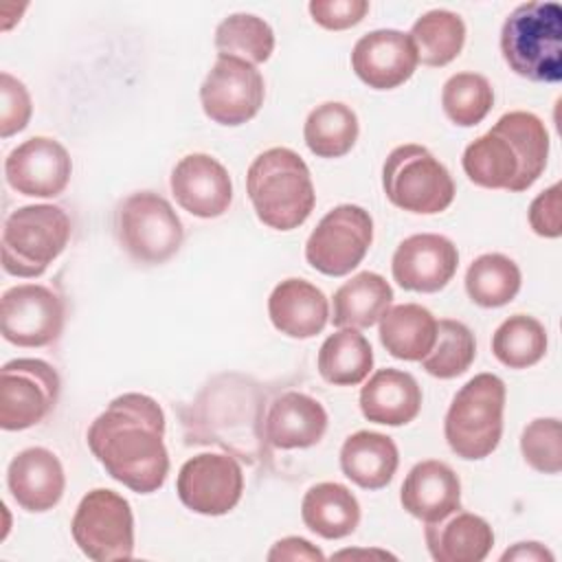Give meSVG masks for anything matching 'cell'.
Instances as JSON below:
<instances>
[{"label":"cell","instance_id":"obj_31","mask_svg":"<svg viewBox=\"0 0 562 562\" xmlns=\"http://www.w3.org/2000/svg\"><path fill=\"white\" fill-rule=\"evenodd\" d=\"M408 35L417 48V59L424 66L441 68L463 50L465 22L454 11L430 9L413 22Z\"/></svg>","mask_w":562,"mask_h":562},{"label":"cell","instance_id":"obj_41","mask_svg":"<svg viewBox=\"0 0 562 562\" xmlns=\"http://www.w3.org/2000/svg\"><path fill=\"white\" fill-rule=\"evenodd\" d=\"M266 558L270 562H323L325 553L301 536H288L277 540Z\"/></svg>","mask_w":562,"mask_h":562},{"label":"cell","instance_id":"obj_14","mask_svg":"<svg viewBox=\"0 0 562 562\" xmlns=\"http://www.w3.org/2000/svg\"><path fill=\"white\" fill-rule=\"evenodd\" d=\"M2 338L15 347L53 345L64 329V303L42 283H20L2 294Z\"/></svg>","mask_w":562,"mask_h":562},{"label":"cell","instance_id":"obj_2","mask_svg":"<svg viewBox=\"0 0 562 562\" xmlns=\"http://www.w3.org/2000/svg\"><path fill=\"white\" fill-rule=\"evenodd\" d=\"M547 158L549 132L542 119L533 112L514 110L463 149L461 167L476 187L520 193L536 184Z\"/></svg>","mask_w":562,"mask_h":562},{"label":"cell","instance_id":"obj_19","mask_svg":"<svg viewBox=\"0 0 562 562\" xmlns=\"http://www.w3.org/2000/svg\"><path fill=\"white\" fill-rule=\"evenodd\" d=\"M7 487L13 501L31 514L53 509L66 490V474L59 457L42 446L18 452L7 468Z\"/></svg>","mask_w":562,"mask_h":562},{"label":"cell","instance_id":"obj_32","mask_svg":"<svg viewBox=\"0 0 562 562\" xmlns=\"http://www.w3.org/2000/svg\"><path fill=\"white\" fill-rule=\"evenodd\" d=\"M522 274L514 259L503 252L479 255L465 270V292L479 307H503L520 290Z\"/></svg>","mask_w":562,"mask_h":562},{"label":"cell","instance_id":"obj_7","mask_svg":"<svg viewBox=\"0 0 562 562\" xmlns=\"http://www.w3.org/2000/svg\"><path fill=\"white\" fill-rule=\"evenodd\" d=\"M114 235L127 257L143 266L169 261L184 241L173 206L154 191H134L114 211Z\"/></svg>","mask_w":562,"mask_h":562},{"label":"cell","instance_id":"obj_43","mask_svg":"<svg viewBox=\"0 0 562 562\" xmlns=\"http://www.w3.org/2000/svg\"><path fill=\"white\" fill-rule=\"evenodd\" d=\"M334 558H380V560H395V555L393 553H389V551H382V549H345V551H338V553H334Z\"/></svg>","mask_w":562,"mask_h":562},{"label":"cell","instance_id":"obj_22","mask_svg":"<svg viewBox=\"0 0 562 562\" xmlns=\"http://www.w3.org/2000/svg\"><path fill=\"white\" fill-rule=\"evenodd\" d=\"M268 316L288 338H314L329 321V301L321 288L305 279H283L268 296Z\"/></svg>","mask_w":562,"mask_h":562},{"label":"cell","instance_id":"obj_17","mask_svg":"<svg viewBox=\"0 0 562 562\" xmlns=\"http://www.w3.org/2000/svg\"><path fill=\"white\" fill-rule=\"evenodd\" d=\"M417 64V48L411 35L397 29L369 31L351 50V70L373 90H393L406 83Z\"/></svg>","mask_w":562,"mask_h":562},{"label":"cell","instance_id":"obj_10","mask_svg":"<svg viewBox=\"0 0 562 562\" xmlns=\"http://www.w3.org/2000/svg\"><path fill=\"white\" fill-rule=\"evenodd\" d=\"M373 241V217L358 204L327 211L305 241L307 263L327 277H345L360 266Z\"/></svg>","mask_w":562,"mask_h":562},{"label":"cell","instance_id":"obj_24","mask_svg":"<svg viewBox=\"0 0 562 562\" xmlns=\"http://www.w3.org/2000/svg\"><path fill=\"white\" fill-rule=\"evenodd\" d=\"M424 538L435 562H481L494 547L490 522L459 509L439 522H428Z\"/></svg>","mask_w":562,"mask_h":562},{"label":"cell","instance_id":"obj_25","mask_svg":"<svg viewBox=\"0 0 562 562\" xmlns=\"http://www.w3.org/2000/svg\"><path fill=\"white\" fill-rule=\"evenodd\" d=\"M400 465V452L389 435L358 430L342 441L340 470L362 490L386 487Z\"/></svg>","mask_w":562,"mask_h":562},{"label":"cell","instance_id":"obj_42","mask_svg":"<svg viewBox=\"0 0 562 562\" xmlns=\"http://www.w3.org/2000/svg\"><path fill=\"white\" fill-rule=\"evenodd\" d=\"M509 560H516V562H553V553L536 542V540H529V542H516L512 549H507L503 555H501V562H509Z\"/></svg>","mask_w":562,"mask_h":562},{"label":"cell","instance_id":"obj_4","mask_svg":"<svg viewBox=\"0 0 562 562\" xmlns=\"http://www.w3.org/2000/svg\"><path fill=\"white\" fill-rule=\"evenodd\" d=\"M501 53L509 70L538 83L562 79V9L553 0L518 4L503 22Z\"/></svg>","mask_w":562,"mask_h":562},{"label":"cell","instance_id":"obj_30","mask_svg":"<svg viewBox=\"0 0 562 562\" xmlns=\"http://www.w3.org/2000/svg\"><path fill=\"white\" fill-rule=\"evenodd\" d=\"M358 134V116L342 101H325L316 105L303 125V140L318 158H340L349 154Z\"/></svg>","mask_w":562,"mask_h":562},{"label":"cell","instance_id":"obj_36","mask_svg":"<svg viewBox=\"0 0 562 562\" xmlns=\"http://www.w3.org/2000/svg\"><path fill=\"white\" fill-rule=\"evenodd\" d=\"M494 105V88L479 72H457L441 88V108L459 127L479 125Z\"/></svg>","mask_w":562,"mask_h":562},{"label":"cell","instance_id":"obj_38","mask_svg":"<svg viewBox=\"0 0 562 562\" xmlns=\"http://www.w3.org/2000/svg\"><path fill=\"white\" fill-rule=\"evenodd\" d=\"M33 114L26 86L11 72H0V136L9 138L22 132Z\"/></svg>","mask_w":562,"mask_h":562},{"label":"cell","instance_id":"obj_12","mask_svg":"<svg viewBox=\"0 0 562 562\" xmlns=\"http://www.w3.org/2000/svg\"><path fill=\"white\" fill-rule=\"evenodd\" d=\"M263 97L266 83L257 66L235 55H217L200 86L204 114L224 127H237L255 119Z\"/></svg>","mask_w":562,"mask_h":562},{"label":"cell","instance_id":"obj_9","mask_svg":"<svg viewBox=\"0 0 562 562\" xmlns=\"http://www.w3.org/2000/svg\"><path fill=\"white\" fill-rule=\"evenodd\" d=\"M72 540L94 562L130 560L134 555V514L119 492L90 490L70 520Z\"/></svg>","mask_w":562,"mask_h":562},{"label":"cell","instance_id":"obj_6","mask_svg":"<svg viewBox=\"0 0 562 562\" xmlns=\"http://www.w3.org/2000/svg\"><path fill=\"white\" fill-rule=\"evenodd\" d=\"M70 217L57 204H26L11 211L2 226V270L35 279L64 252L70 239Z\"/></svg>","mask_w":562,"mask_h":562},{"label":"cell","instance_id":"obj_16","mask_svg":"<svg viewBox=\"0 0 562 562\" xmlns=\"http://www.w3.org/2000/svg\"><path fill=\"white\" fill-rule=\"evenodd\" d=\"M457 266L459 250L452 239L437 233H417L397 244L391 274L402 290L432 294L452 281Z\"/></svg>","mask_w":562,"mask_h":562},{"label":"cell","instance_id":"obj_13","mask_svg":"<svg viewBox=\"0 0 562 562\" xmlns=\"http://www.w3.org/2000/svg\"><path fill=\"white\" fill-rule=\"evenodd\" d=\"M180 503L193 514L224 516L244 494V472L233 454L202 452L187 459L176 479Z\"/></svg>","mask_w":562,"mask_h":562},{"label":"cell","instance_id":"obj_11","mask_svg":"<svg viewBox=\"0 0 562 562\" xmlns=\"http://www.w3.org/2000/svg\"><path fill=\"white\" fill-rule=\"evenodd\" d=\"M59 375L40 358H15L0 369V428L26 430L46 419L59 400Z\"/></svg>","mask_w":562,"mask_h":562},{"label":"cell","instance_id":"obj_20","mask_svg":"<svg viewBox=\"0 0 562 562\" xmlns=\"http://www.w3.org/2000/svg\"><path fill=\"white\" fill-rule=\"evenodd\" d=\"M402 507L422 522H439L461 509V481L459 474L439 459L415 463L402 487Z\"/></svg>","mask_w":562,"mask_h":562},{"label":"cell","instance_id":"obj_1","mask_svg":"<svg viewBox=\"0 0 562 562\" xmlns=\"http://www.w3.org/2000/svg\"><path fill=\"white\" fill-rule=\"evenodd\" d=\"M92 457L105 472L136 494L165 485L169 452L165 446V413L145 393H123L94 417L86 432Z\"/></svg>","mask_w":562,"mask_h":562},{"label":"cell","instance_id":"obj_34","mask_svg":"<svg viewBox=\"0 0 562 562\" xmlns=\"http://www.w3.org/2000/svg\"><path fill=\"white\" fill-rule=\"evenodd\" d=\"M213 44L217 55H235L257 66L270 59L274 50V31L255 13H231L217 24Z\"/></svg>","mask_w":562,"mask_h":562},{"label":"cell","instance_id":"obj_33","mask_svg":"<svg viewBox=\"0 0 562 562\" xmlns=\"http://www.w3.org/2000/svg\"><path fill=\"white\" fill-rule=\"evenodd\" d=\"M547 329L529 314H512L492 336L494 358L509 369H527L538 364L547 353Z\"/></svg>","mask_w":562,"mask_h":562},{"label":"cell","instance_id":"obj_3","mask_svg":"<svg viewBox=\"0 0 562 562\" xmlns=\"http://www.w3.org/2000/svg\"><path fill=\"white\" fill-rule=\"evenodd\" d=\"M246 191L257 220L274 231L299 228L316 202L310 167L290 147L261 151L248 167Z\"/></svg>","mask_w":562,"mask_h":562},{"label":"cell","instance_id":"obj_39","mask_svg":"<svg viewBox=\"0 0 562 562\" xmlns=\"http://www.w3.org/2000/svg\"><path fill=\"white\" fill-rule=\"evenodd\" d=\"M312 20L327 31H345L364 20L369 13L367 0H312L307 4Z\"/></svg>","mask_w":562,"mask_h":562},{"label":"cell","instance_id":"obj_26","mask_svg":"<svg viewBox=\"0 0 562 562\" xmlns=\"http://www.w3.org/2000/svg\"><path fill=\"white\" fill-rule=\"evenodd\" d=\"M391 303V283L382 274L364 270L334 292L329 321L338 329H367L382 318Z\"/></svg>","mask_w":562,"mask_h":562},{"label":"cell","instance_id":"obj_8","mask_svg":"<svg viewBox=\"0 0 562 562\" xmlns=\"http://www.w3.org/2000/svg\"><path fill=\"white\" fill-rule=\"evenodd\" d=\"M382 189L393 206L415 215H437L454 200V180L446 165L415 143L391 149L382 165Z\"/></svg>","mask_w":562,"mask_h":562},{"label":"cell","instance_id":"obj_35","mask_svg":"<svg viewBox=\"0 0 562 562\" xmlns=\"http://www.w3.org/2000/svg\"><path fill=\"white\" fill-rule=\"evenodd\" d=\"M476 358V340L472 329L454 318L437 321L435 347L424 356L422 369L439 380H452L470 369Z\"/></svg>","mask_w":562,"mask_h":562},{"label":"cell","instance_id":"obj_21","mask_svg":"<svg viewBox=\"0 0 562 562\" xmlns=\"http://www.w3.org/2000/svg\"><path fill=\"white\" fill-rule=\"evenodd\" d=\"M327 430L325 406L307 393L285 391L272 400L263 417L266 441L281 450L316 446Z\"/></svg>","mask_w":562,"mask_h":562},{"label":"cell","instance_id":"obj_27","mask_svg":"<svg viewBox=\"0 0 562 562\" xmlns=\"http://www.w3.org/2000/svg\"><path fill=\"white\" fill-rule=\"evenodd\" d=\"M301 518L312 533L325 540H340L356 531L360 522V503L347 485L323 481L305 492L301 501Z\"/></svg>","mask_w":562,"mask_h":562},{"label":"cell","instance_id":"obj_5","mask_svg":"<svg viewBox=\"0 0 562 562\" xmlns=\"http://www.w3.org/2000/svg\"><path fill=\"white\" fill-rule=\"evenodd\" d=\"M505 397V382L494 373H476L454 393L443 419V437L457 457L479 461L498 448Z\"/></svg>","mask_w":562,"mask_h":562},{"label":"cell","instance_id":"obj_23","mask_svg":"<svg viewBox=\"0 0 562 562\" xmlns=\"http://www.w3.org/2000/svg\"><path fill=\"white\" fill-rule=\"evenodd\" d=\"M422 408L417 380L402 369H378L360 389V411L367 422L382 426H406Z\"/></svg>","mask_w":562,"mask_h":562},{"label":"cell","instance_id":"obj_37","mask_svg":"<svg viewBox=\"0 0 562 562\" xmlns=\"http://www.w3.org/2000/svg\"><path fill=\"white\" fill-rule=\"evenodd\" d=\"M520 454L525 463L540 474H560L562 470V426L558 417H538L522 428Z\"/></svg>","mask_w":562,"mask_h":562},{"label":"cell","instance_id":"obj_40","mask_svg":"<svg viewBox=\"0 0 562 562\" xmlns=\"http://www.w3.org/2000/svg\"><path fill=\"white\" fill-rule=\"evenodd\" d=\"M529 226L538 237L555 239L562 235L560 222V182L538 193L529 204Z\"/></svg>","mask_w":562,"mask_h":562},{"label":"cell","instance_id":"obj_29","mask_svg":"<svg viewBox=\"0 0 562 562\" xmlns=\"http://www.w3.org/2000/svg\"><path fill=\"white\" fill-rule=\"evenodd\" d=\"M316 367L325 382L356 386L364 382L373 369V349L358 329H338L323 340Z\"/></svg>","mask_w":562,"mask_h":562},{"label":"cell","instance_id":"obj_18","mask_svg":"<svg viewBox=\"0 0 562 562\" xmlns=\"http://www.w3.org/2000/svg\"><path fill=\"white\" fill-rule=\"evenodd\" d=\"M169 187L180 209L200 220L224 215L233 202V180L226 167L202 151L187 154L176 162Z\"/></svg>","mask_w":562,"mask_h":562},{"label":"cell","instance_id":"obj_15","mask_svg":"<svg viewBox=\"0 0 562 562\" xmlns=\"http://www.w3.org/2000/svg\"><path fill=\"white\" fill-rule=\"evenodd\" d=\"M72 176L68 149L50 136H31L4 158L7 184L29 198H57Z\"/></svg>","mask_w":562,"mask_h":562},{"label":"cell","instance_id":"obj_28","mask_svg":"<svg viewBox=\"0 0 562 562\" xmlns=\"http://www.w3.org/2000/svg\"><path fill=\"white\" fill-rule=\"evenodd\" d=\"M380 323V342L397 360L419 362L435 347L437 318L419 303L389 307Z\"/></svg>","mask_w":562,"mask_h":562}]
</instances>
